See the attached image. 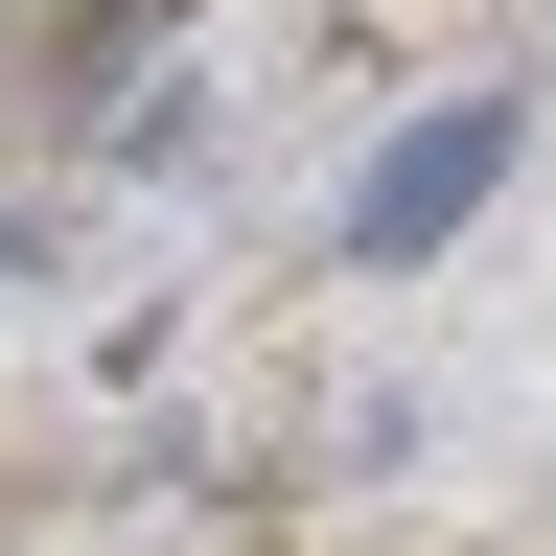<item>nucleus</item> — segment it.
<instances>
[{
  "instance_id": "f257e3e1",
  "label": "nucleus",
  "mask_w": 556,
  "mask_h": 556,
  "mask_svg": "<svg viewBox=\"0 0 556 556\" xmlns=\"http://www.w3.org/2000/svg\"><path fill=\"white\" fill-rule=\"evenodd\" d=\"M486 186H510V93H441V116H394L371 163H348V278H417V255H441Z\"/></svg>"
}]
</instances>
